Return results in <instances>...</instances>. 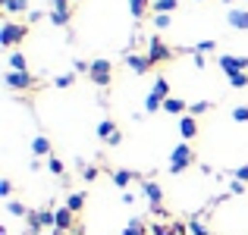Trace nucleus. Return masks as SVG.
<instances>
[{"label": "nucleus", "mask_w": 248, "mask_h": 235, "mask_svg": "<svg viewBox=\"0 0 248 235\" xmlns=\"http://www.w3.org/2000/svg\"><path fill=\"white\" fill-rule=\"evenodd\" d=\"M0 194H3V198H10V194H13V182H10V179L0 182Z\"/></svg>", "instance_id": "36"}, {"label": "nucleus", "mask_w": 248, "mask_h": 235, "mask_svg": "<svg viewBox=\"0 0 248 235\" xmlns=\"http://www.w3.org/2000/svg\"><path fill=\"white\" fill-rule=\"evenodd\" d=\"M151 94L160 97V101H167V97H170V82H167V78H157V82H154V88H151Z\"/></svg>", "instance_id": "21"}, {"label": "nucleus", "mask_w": 248, "mask_h": 235, "mask_svg": "<svg viewBox=\"0 0 248 235\" xmlns=\"http://www.w3.org/2000/svg\"><path fill=\"white\" fill-rule=\"evenodd\" d=\"M6 88H13V91H29V88H35V75L31 73H6Z\"/></svg>", "instance_id": "6"}, {"label": "nucleus", "mask_w": 248, "mask_h": 235, "mask_svg": "<svg viewBox=\"0 0 248 235\" xmlns=\"http://www.w3.org/2000/svg\"><path fill=\"white\" fill-rule=\"evenodd\" d=\"M145 57H148V63H151V66H157V63L173 60V50H170L160 38H151V41H148V54Z\"/></svg>", "instance_id": "5"}, {"label": "nucleus", "mask_w": 248, "mask_h": 235, "mask_svg": "<svg viewBox=\"0 0 248 235\" xmlns=\"http://www.w3.org/2000/svg\"><path fill=\"white\" fill-rule=\"evenodd\" d=\"M223 3H232V0H223Z\"/></svg>", "instance_id": "41"}, {"label": "nucleus", "mask_w": 248, "mask_h": 235, "mask_svg": "<svg viewBox=\"0 0 248 235\" xmlns=\"http://www.w3.org/2000/svg\"><path fill=\"white\" fill-rule=\"evenodd\" d=\"M211 110V103L207 101H198V103H188V116H201V113H207Z\"/></svg>", "instance_id": "27"}, {"label": "nucleus", "mask_w": 248, "mask_h": 235, "mask_svg": "<svg viewBox=\"0 0 248 235\" xmlns=\"http://www.w3.org/2000/svg\"><path fill=\"white\" fill-rule=\"evenodd\" d=\"M186 107H188V103L186 101H182V97H167V101H164V110H167V113H186Z\"/></svg>", "instance_id": "19"}, {"label": "nucleus", "mask_w": 248, "mask_h": 235, "mask_svg": "<svg viewBox=\"0 0 248 235\" xmlns=\"http://www.w3.org/2000/svg\"><path fill=\"white\" fill-rule=\"evenodd\" d=\"M145 110H148V113H157V110H164V101H160V97H154V94H148Z\"/></svg>", "instance_id": "26"}, {"label": "nucleus", "mask_w": 248, "mask_h": 235, "mask_svg": "<svg viewBox=\"0 0 248 235\" xmlns=\"http://www.w3.org/2000/svg\"><path fill=\"white\" fill-rule=\"evenodd\" d=\"M54 229L63 232V235L76 229V213L69 210V207H60V210H57V226H54Z\"/></svg>", "instance_id": "9"}, {"label": "nucleus", "mask_w": 248, "mask_h": 235, "mask_svg": "<svg viewBox=\"0 0 248 235\" xmlns=\"http://www.w3.org/2000/svg\"><path fill=\"white\" fill-rule=\"evenodd\" d=\"M6 210H10L13 217H25V207L19 204V201H10V204H6Z\"/></svg>", "instance_id": "32"}, {"label": "nucleus", "mask_w": 248, "mask_h": 235, "mask_svg": "<svg viewBox=\"0 0 248 235\" xmlns=\"http://www.w3.org/2000/svg\"><path fill=\"white\" fill-rule=\"evenodd\" d=\"M217 66L223 69L226 75H236V73H245V66H248V60H242V57H230V54H223L217 60Z\"/></svg>", "instance_id": "8"}, {"label": "nucleus", "mask_w": 248, "mask_h": 235, "mask_svg": "<svg viewBox=\"0 0 248 235\" xmlns=\"http://www.w3.org/2000/svg\"><path fill=\"white\" fill-rule=\"evenodd\" d=\"M151 6H154V0H129V13L135 19H145L151 13Z\"/></svg>", "instance_id": "16"}, {"label": "nucleus", "mask_w": 248, "mask_h": 235, "mask_svg": "<svg viewBox=\"0 0 248 235\" xmlns=\"http://www.w3.org/2000/svg\"><path fill=\"white\" fill-rule=\"evenodd\" d=\"M29 38V25L16 22V19H3V29H0V44L3 47H16Z\"/></svg>", "instance_id": "1"}, {"label": "nucleus", "mask_w": 248, "mask_h": 235, "mask_svg": "<svg viewBox=\"0 0 248 235\" xmlns=\"http://www.w3.org/2000/svg\"><path fill=\"white\" fill-rule=\"evenodd\" d=\"M66 207H69L73 213H79L82 207H85V194H82V191H73V194L66 198Z\"/></svg>", "instance_id": "22"}, {"label": "nucleus", "mask_w": 248, "mask_h": 235, "mask_svg": "<svg viewBox=\"0 0 248 235\" xmlns=\"http://www.w3.org/2000/svg\"><path fill=\"white\" fill-rule=\"evenodd\" d=\"M141 191H145V198L151 201V210H157V207L164 204V191H160L157 182H141Z\"/></svg>", "instance_id": "10"}, {"label": "nucleus", "mask_w": 248, "mask_h": 235, "mask_svg": "<svg viewBox=\"0 0 248 235\" xmlns=\"http://www.w3.org/2000/svg\"><path fill=\"white\" fill-rule=\"evenodd\" d=\"M6 10V16H16V13H25L29 10V0H0Z\"/></svg>", "instance_id": "18"}, {"label": "nucleus", "mask_w": 248, "mask_h": 235, "mask_svg": "<svg viewBox=\"0 0 248 235\" xmlns=\"http://www.w3.org/2000/svg\"><path fill=\"white\" fill-rule=\"evenodd\" d=\"M232 119H236V122H248V107H236V110H232Z\"/></svg>", "instance_id": "33"}, {"label": "nucleus", "mask_w": 248, "mask_h": 235, "mask_svg": "<svg viewBox=\"0 0 248 235\" xmlns=\"http://www.w3.org/2000/svg\"><path fill=\"white\" fill-rule=\"evenodd\" d=\"M245 73H248V66H245Z\"/></svg>", "instance_id": "43"}, {"label": "nucleus", "mask_w": 248, "mask_h": 235, "mask_svg": "<svg viewBox=\"0 0 248 235\" xmlns=\"http://www.w3.org/2000/svg\"><path fill=\"white\" fill-rule=\"evenodd\" d=\"M10 73H29V63H25L22 50H13L10 54Z\"/></svg>", "instance_id": "17"}, {"label": "nucleus", "mask_w": 248, "mask_h": 235, "mask_svg": "<svg viewBox=\"0 0 248 235\" xmlns=\"http://www.w3.org/2000/svg\"><path fill=\"white\" fill-rule=\"evenodd\" d=\"M69 19H73V10H63V13H50V22L54 25H69Z\"/></svg>", "instance_id": "25"}, {"label": "nucleus", "mask_w": 248, "mask_h": 235, "mask_svg": "<svg viewBox=\"0 0 248 235\" xmlns=\"http://www.w3.org/2000/svg\"><path fill=\"white\" fill-rule=\"evenodd\" d=\"M230 191H232V194H242V191H245V182H239V179H236V182L230 185Z\"/></svg>", "instance_id": "39"}, {"label": "nucleus", "mask_w": 248, "mask_h": 235, "mask_svg": "<svg viewBox=\"0 0 248 235\" xmlns=\"http://www.w3.org/2000/svg\"><path fill=\"white\" fill-rule=\"evenodd\" d=\"M123 235H148V229H145V223H141V220H132V223L123 229Z\"/></svg>", "instance_id": "24"}, {"label": "nucleus", "mask_w": 248, "mask_h": 235, "mask_svg": "<svg viewBox=\"0 0 248 235\" xmlns=\"http://www.w3.org/2000/svg\"><path fill=\"white\" fill-rule=\"evenodd\" d=\"M82 176H85V182H94L97 179V166H82Z\"/></svg>", "instance_id": "35"}, {"label": "nucleus", "mask_w": 248, "mask_h": 235, "mask_svg": "<svg viewBox=\"0 0 248 235\" xmlns=\"http://www.w3.org/2000/svg\"><path fill=\"white\" fill-rule=\"evenodd\" d=\"M88 78L94 85H101V88H107L110 82H113V66H110V60H94L88 69Z\"/></svg>", "instance_id": "4"}, {"label": "nucleus", "mask_w": 248, "mask_h": 235, "mask_svg": "<svg viewBox=\"0 0 248 235\" xmlns=\"http://www.w3.org/2000/svg\"><path fill=\"white\" fill-rule=\"evenodd\" d=\"M226 22L239 31H248V10H230L226 13Z\"/></svg>", "instance_id": "12"}, {"label": "nucleus", "mask_w": 248, "mask_h": 235, "mask_svg": "<svg viewBox=\"0 0 248 235\" xmlns=\"http://www.w3.org/2000/svg\"><path fill=\"white\" fill-rule=\"evenodd\" d=\"M73 3H79V0H73Z\"/></svg>", "instance_id": "42"}, {"label": "nucleus", "mask_w": 248, "mask_h": 235, "mask_svg": "<svg viewBox=\"0 0 248 235\" xmlns=\"http://www.w3.org/2000/svg\"><path fill=\"white\" fill-rule=\"evenodd\" d=\"M54 10H57V13H63V10H69V0H54Z\"/></svg>", "instance_id": "40"}, {"label": "nucleus", "mask_w": 248, "mask_h": 235, "mask_svg": "<svg viewBox=\"0 0 248 235\" xmlns=\"http://www.w3.org/2000/svg\"><path fill=\"white\" fill-rule=\"evenodd\" d=\"M179 132H182L186 141H192L195 135H198V119H195V116H182L179 119Z\"/></svg>", "instance_id": "14"}, {"label": "nucleus", "mask_w": 248, "mask_h": 235, "mask_svg": "<svg viewBox=\"0 0 248 235\" xmlns=\"http://www.w3.org/2000/svg\"><path fill=\"white\" fill-rule=\"evenodd\" d=\"M195 163V151L188 145H176V151L170 154V173H186Z\"/></svg>", "instance_id": "2"}, {"label": "nucleus", "mask_w": 248, "mask_h": 235, "mask_svg": "<svg viewBox=\"0 0 248 235\" xmlns=\"http://www.w3.org/2000/svg\"><path fill=\"white\" fill-rule=\"evenodd\" d=\"M230 85H232V88H245V85H248V73H236V75H230Z\"/></svg>", "instance_id": "31"}, {"label": "nucleus", "mask_w": 248, "mask_h": 235, "mask_svg": "<svg viewBox=\"0 0 248 235\" xmlns=\"http://www.w3.org/2000/svg\"><path fill=\"white\" fill-rule=\"evenodd\" d=\"M126 66L132 69L135 75H145V73H151V63H148V57H139V54H126Z\"/></svg>", "instance_id": "11"}, {"label": "nucleus", "mask_w": 248, "mask_h": 235, "mask_svg": "<svg viewBox=\"0 0 248 235\" xmlns=\"http://www.w3.org/2000/svg\"><path fill=\"white\" fill-rule=\"evenodd\" d=\"M97 138H101V141H107V145H120V141H123V132H120V129H116V122L113 119H104L101 122V126H97Z\"/></svg>", "instance_id": "7"}, {"label": "nucleus", "mask_w": 248, "mask_h": 235, "mask_svg": "<svg viewBox=\"0 0 248 235\" xmlns=\"http://www.w3.org/2000/svg\"><path fill=\"white\" fill-rule=\"evenodd\" d=\"M73 82H76V75L69 73V75H60V78H57L54 85H57V88H69V85H73Z\"/></svg>", "instance_id": "34"}, {"label": "nucleus", "mask_w": 248, "mask_h": 235, "mask_svg": "<svg viewBox=\"0 0 248 235\" xmlns=\"http://www.w3.org/2000/svg\"><path fill=\"white\" fill-rule=\"evenodd\" d=\"M151 235H186V226L182 223H154L151 226Z\"/></svg>", "instance_id": "13"}, {"label": "nucleus", "mask_w": 248, "mask_h": 235, "mask_svg": "<svg viewBox=\"0 0 248 235\" xmlns=\"http://www.w3.org/2000/svg\"><path fill=\"white\" fill-rule=\"evenodd\" d=\"M236 179H239V182H248V163H245V166H239V169H236Z\"/></svg>", "instance_id": "38"}, {"label": "nucleus", "mask_w": 248, "mask_h": 235, "mask_svg": "<svg viewBox=\"0 0 248 235\" xmlns=\"http://www.w3.org/2000/svg\"><path fill=\"white\" fill-rule=\"evenodd\" d=\"M31 154H35V157H54V154H50V138H47V135L31 138Z\"/></svg>", "instance_id": "15"}, {"label": "nucleus", "mask_w": 248, "mask_h": 235, "mask_svg": "<svg viewBox=\"0 0 248 235\" xmlns=\"http://www.w3.org/2000/svg\"><path fill=\"white\" fill-rule=\"evenodd\" d=\"M207 50H214V41H201L198 47H195V54H207Z\"/></svg>", "instance_id": "37"}, {"label": "nucleus", "mask_w": 248, "mask_h": 235, "mask_svg": "<svg viewBox=\"0 0 248 235\" xmlns=\"http://www.w3.org/2000/svg\"><path fill=\"white\" fill-rule=\"evenodd\" d=\"M57 226V210H35L29 213V235H38L41 229H54Z\"/></svg>", "instance_id": "3"}, {"label": "nucleus", "mask_w": 248, "mask_h": 235, "mask_svg": "<svg viewBox=\"0 0 248 235\" xmlns=\"http://www.w3.org/2000/svg\"><path fill=\"white\" fill-rule=\"evenodd\" d=\"M188 232H192V235H211V229H207L201 220H192V223H188Z\"/></svg>", "instance_id": "29"}, {"label": "nucleus", "mask_w": 248, "mask_h": 235, "mask_svg": "<svg viewBox=\"0 0 248 235\" xmlns=\"http://www.w3.org/2000/svg\"><path fill=\"white\" fill-rule=\"evenodd\" d=\"M170 22H173V19H170V13H154V25H157L160 31L170 29Z\"/></svg>", "instance_id": "30"}, {"label": "nucleus", "mask_w": 248, "mask_h": 235, "mask_svg": "<svg viewBox=\"0 0 248 235\" xmlns=\"http://www.w3.org/2000/svg\"><path fill=\"white\" fill-rule=\"evenodd\" d=\"M132 179H135V176L129 173V169H116V173H113V185H120V188H126Z\"/></svg>", "instance_id": "23"}, {"label": "nucleus", "mask_w": 248, "mask_h": 235, "mask_svg": "<svg viewBox=\"0 0 248 235\" xmlns=\"http://www.w3.org/2000/svg\"><path fill=\"white\" fill-rule=\"evenodd\" d=\"M47 169H50L54 176H63V169H66V166H63L60 157H47Z\"/></svg>", "instance_id": "28"}, {"label": "nucleus", "mask_w": 248, "mask_h": 235, "mask_svg": "<svg viewBox=\"0 0 248 235\" xmlns=\"http://www.w3.org/2000/svg\"><path fill=\"white\" fill-rule=\"evenodd\" d=\"M151 10L154 13H176V10H179V0H154Z\"/></svg>", "instance_id": "20"}]
</instances>
